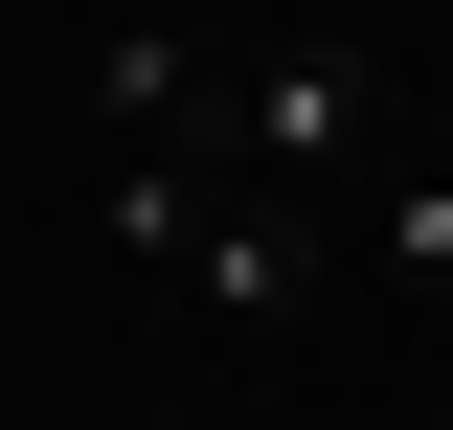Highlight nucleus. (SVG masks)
<instances>
[{
    "label": "nucleus",
    "mask_w": 453,
    "mask_h": 430,
    "mask_svg": "<svg viewBox=\"0 0 453 430\" xmlns=\"http://www.w3.org/2000/svg\"><path fill=\"white\" fill-rule=\"evenodd\" d=\"M386 250H408V272H453V181H386Z\"/></svg>",
    "instance_id": "20e7f679"
},
{
    "label": "nucleus",
    "mask_w": 453,
    "mask_h": 430,
    "mask_svg": "<svg viewBox=\"0 0 453 430\" xmlns=\"http://www.w3.org/2000/svg\"><path fill=\"white\" fill-rule=\"evenodd\" d=\"M226 159H273V181H340V159H386V68L363 46H273V68H226Z\"/></svg>",
    "instance_id": "f257e3e1"
},
{
    "label": "nucleus",
    "mask_w": 453,
    "mask_h": 430,
    "mask_svg": "<svg viewBox=\"0 0 453 430\" xmlns=\"http://www.w3.org/2000/svg\"><path fill=\"white\" fill-rule=\"evenodd\" d=\"M181 272H204V318H295V227H273V204H204Z\"/></svg>",
    "instance_id": "f03ea898"
},
{
    "label": "nucleus",
    "mask_w": 453,
    "mask_h": 430,
    "mask_svg": "<svg viewBox=\"0 0 453 430\" xmlns=\"http://www.w3.org/2000/svg\"><path fill=\"white\" fill-rule=\"evenodd\" d=\"M91 91H113V113H204V91H226V68H204V46H181V23H113V68H91Z\"/></svg>",
    "instance_id": "7ed1b4c3"
}]
</instances>
